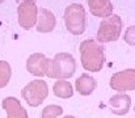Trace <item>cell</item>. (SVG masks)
Segmentation results:
<instances>
[{
  "label": "cell",
  "instance_id": "1",
  "mask_svg": "<svg viewBox=\"0 0 135 118\" xmlns=\"http://www.w3.org/2000/svg\"><path fill=\"white\" fill-rule=\"evenodd\" d=\"M80 60L84 70L90 72H100L105 64L104 46L93 39H85L80 43Z\"/></svg>",
  "mask_w": 135,
  "mask_h": 118
},
{
  "label": "cell",
  "instance_id": "2",
  "mask_svg": "<svg viewBox=\"0 0 135 118\" xmlns=\"http://www.w3.org/2000/svg\"><path fill=\"white\" fill-rule=\"evenodd\" d=\"M85 9L81 4L74 3L68 5L64 11V24L66 29L74 34V36H80L85 30Z\"/></svg>",
  "mask_w": 135,
  "mask_h": 118
},
{
  "label": "cell",
  "instance_id": "3",
  "mask_svg": "<svg viewBox=\"0 0 135 118\" xmlns=\"http://www.w3.org/2000/svg\"><path fill=\"white\" fill-rule=\"evenodd\" d=\"M76 71V60L68 53H59L51 59V79L66 80Z\"/></svg>",
  "mask_w": 135,
  "mask_h": 118
},
{
  "label": "cell",
  "instance_id": "4",
  "mask_svg": "<svg viewBox=\"0 0 135 118\" xmlns=\"http://www.w3.org/2000/svg\"><path fill=\"white\" fill-rule=\"evenodd\" d=\"M21 96L29 106L32 108L40 106L49 96V85L42 79L32 80L22 88Z\"/></svg>",
  "mask_w": 135,
  "mask_h": 118
},
{
  "label": "cell",
  "instance_id": "5",
  "mask_svg": "<svg viewBox=\"0 0 135 118\" xmlns=\"http://www.w3.org/2000/svg\"><path fill=\"white\" fill-rule=\"evenodd\" d=\"M122 18L118 15H112L104 18L97 30V41L101 43L114 42L121 37L122 32Z\"/></svg>",
  "mask_w": 135,
  "mask_h": 118
},
{
  "label": "cell",
  "instance_id": "6",
  "mask_svg": "<svg viewBox=\"0 0 135 118\" xmlns=\"http://www.w3.org/2000/svg\"><path fill=\"white\" fill-rule=\"evenodd\" d=\"M18 24L22 29L29 30L37 24L38 18V7L34 0H22L17 8Z\"/></svg>",
  "mask_w": 135,
  "mask_h": 118
},
{
  "label": "cell",
  "instance_id": "7",
  "mask_svg": "<svg viewBox=\"0 0 135 118\" xmlns=\"http://www.w3.org/2000/svg\"><path fill=\"white\" fill-rule=\"evenodd\" d=\"M26 70L38 78H51V59L46 58L42 53H33L26 60Z\"/></svg>",
  "mask_w": 135,
  "mask_h": 118
},
{
  "label": "cell",
  "instance_id": "8",
  "mask_svg": "<svg viewBox=\"0 0 135 118\" xmlns=\"http://www.w3.org/2000/svg\"><path fill=\"white\" fill-rule=\"evenodd\" d=\"M110 88L123 93L126 91H134L135 89V70L127 68L119 72H115L110 78Z\"/></svg>",
  "mask_w": 135,
  "mask_h": 118
},
{
  "label": "cell",
  "instance_id": "9",
  "mask_svg": "<svg viewBox=\"0 0 135 118\" xmlns=\"http://www.w3.org/2000/svg\"><path fill=\"white\" fill-rule=\"evenodd\" d=\"M108 106L113 114L117 116H125L129 113L130 106H131V98L129 95L125 93H117L112 96L108 101Z\"/></svg>",
  "mask_w": 135,
  "mask_h": 118
},
{
  "label": "cell",
  "instance_id": "10",
  "mask_svg": "<svg viewBox=\"0 0 135 118\" xmlns=\"http://www.w3.org/2000/svg\"><path fill=\"white\" fill-rule=\"evenodd\" d=\"M56 24V18L50 9L40 8L38 9V18L36 24V29L40 33H50L54 30Z\"/></svg>",
  "mask_w": 135,
  "mask_h": 118
},
{
  "label": "cell",
  "instance_id": "11",
  "mask_svg": "<svg viewBox=\"0 0 135 118\" xmlns=\"http://www.w3.org/2000/svg\"><path fill=\"white\" fill-rule=\"evenodd\" d=\"M3 109L7 118H28V112L16 97H5L3 100Z\"/></svg>",
  "mask_w": 135,
  "mask_h": 118
},
{
  "label": "cell",
  "instance_id": "12",
  "mask_svg": "<svg viewBox=\"0 0 135 118\" xmlns=\"http://www.w3.org/2000/svg\"><path fill=\"white\" fill-rule=\"evenodd\" d=\"M90 13L96 17H109L113 13V4L110 0H88Z\"/></svg>",
  "mask_w": 135,
  "mask_h": 118
},
{
  "label": "cell",
  "instance_id": "13",
  "mask_svg": "<svg viewBox=\"0 0 135 118\" xmlns=\"http://www.w3.org/2000/svg\"><path fill=\"white\" fill-rule=\"evenodd\" d=\"M96 79L92 78L88 74H83L75 81V88L81 96H89L90 93L96 89Z\"/></svg>",
  "mask_w": 135,
  "mask_h": 118
},
{
  "label": "cell",
  "instance_id": "14",
  "mask_svg": "<svg viewBox=\"0 0 135 118\" xmlns=\"http://www.w3.org/2000/svg\"><path fill=\"white\" fill-rule=\"evenodd\" d=\"M52 92L59 98H70L74 95V88L68 80H56L54 83Z\"/></svg>",
  "mask_w": 135,
  "mask_h": 118
},
{
  "label": "cell",
  "instance_id": "15",
  "mask_svg": "<svg viewBox=\"0 0 135 118\" xmlns=\"http://www.w3.org/2000/svg\"><path fill=\"white\" fill-rule=\"evenodd\" d=\"M11 75H12L11 64L7 60H0V89L7 87V84L9 83Z\"/></svg>",
  "mask_w": 135,
  "mask_h": 118
},
{
  "label": "cell",
  "instance_id": "16",
  "mask_svg": "<svg viewBox=\"0 0 135 118\" xmlns=\"http://www.w3.org/2000/svg\"><path fill=\"white\" fill-rule=\"evenodd\" d=\"M62 114H63L62 106L52 104V105H47V106L44 108L41 117L42 118H56V117H59V116H62Z\"/></svg>",
  "mask_w": 135,
  "mask_h": 118
},
{
  "label": "cell",
  "instance_id": "17",
  "mask_svg": "<svg viewBox=\"0 0 135 118\" xmlns=\"http://www.w3.org/2000/svg\"><path fill=\"white\" fill-rule=\"evenodd\" d=\"M123 39H125L126 43H129V45H131V46H135V25L129 26V28L126 29Z\"/></svg>",
  "mask_w": 135,
  "mask_h": 118
},
{
  "label": "cell",
  "instance_id": "18",
  "mask_svg": "<svg viewBox=\"0 0 135 118\" xmlns=\"http://www.w3.org/2000/svg\"><path fill=\"white\" fill-rule=\"evenodd\" d=\"M63 118H76V117H74V116H64Z\"/></svg>",
  "mask_w": 135,
  "mask_h": 118
},
{
  "label": "cell",
  "instance_id": "19",
  "mask_svg": "<svg viewBox=\"0 0 135 118\" xmlns=\"http://www.w3.org/2000/svg\"><path fill=\"white\" fill-rule=\"evenodd\" d=\"M16 1H17V3H21V1H22V0H16ZM34 1H36V0H34Z\"/></svg>",
  "mask_w": 135,
  "mask_h": 118
},
{
  "label": "cell",
  "instance_id": "20",
  "mask_svg": "<svg viewBox=\"0 0 135 118\" xmlns=\"http://www.w3.org/2000/svg\"><path fill=\"white\" fill-rule=\"evenodd\" d=\"M3 1H4V0H0V4H1V3H3Z\"/></svg>",
  "mask_w": 135,
  "mask_h": 118
},
{
  "label": "cell",
  "instance_id": "21",
  "mask_svg": "<svg viewBox=\"0 0 135 118\" xmlns=\"http://www.w3.org/2000/svg\"><path fill=\"white\" fill-rule=\"evenodd\" d=\"M134 112H135V106H134Z\"/></svg>",
  "mask_w": 135,
  "mask_h": 118
}]
</instances>
